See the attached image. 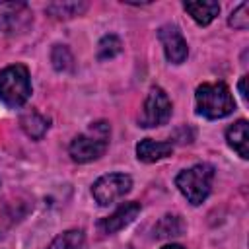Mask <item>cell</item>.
I'll return each mask as SVG.
<instances>
[{"label": "cell", "instance_id": "obj_1", "mask_svg": "<svg viewBox=\"0 0 249 249\" xmlns=\"http://www.w3.org/2000/svg\"><path fill=\"white\" fill-rule=\"evenodd\" d=\"M109 138H111V126L107 121H95L89 124V128L82 134H78L70 146V158L78 163H88L93 161L97 158H101L109 146Z\"/></svg>", "mask_w": 249, "mask_h": 249}, {"label": "cell", "instance_id": "obj_2", "mask_svg": "<svg viewBox=\"0 0 249 249\" xmlns=\"http://www.w3.org/2000/svg\"><path fill=\"white\" fill-rule=\"evenodd\" d=\"M196 113L206 119H222L235 111V99L224 82L200 84L195 93Z\"/></svg>", "mask_w": 249, "mask_h": 249}, {"label": "cell", "instance_id": "obj_3", "mask_svg": "<svg viewBox=\"0 0 249 249\" xmlns=\"http://www.w3.org/2000/svg\"><path fill=\"white\" fill-rule=\"evenodd\" d=\"M212 181H214V167L210 163H196L189 169H183L175 177L177 189L193 206L202 204L206 200L212 189Z\"/></svg>", "mask_w": 249, "mask_h": 249}, {"label": "cell", "instance_id": "obj_4", "mask_svg": "<svg viewBox=\"0 0 249 249\" xmlns=\"http://www.w3.org/2000/svg\"><path fill=\"white\" fill-rule=\"evenodd\" d=\"M31 95L29 70L23 64H10L0 70V101L12 109L21 107Z\"/></svg>", "mask_w": 249, "mask_h": 249}, {"label": "cell", "instance_id": "obj_5", "mask_svg": "<svg viewBox=\"0 0 249 249\" xmlns=\"http://www.w3.org/2000/svg\"><path fill=\"white\" fill-rule=\"evenodd\" d=\"M171 109L173 107H171V101H169L167 93L160 86H154V88H150V91L146 95V101H144L142 115H140L138 123H140V126H146V128L161 126L169 121Z\"/></svg>", "mask_w": 249, "mask_h": 249}, {"label": "cell", "instance_id": "obj_6", "mask_svg": "<svg viewBox=\"0 0 249 249\" xmlns=\"http://www.w3.org/2000/svg\"><path fill=\"white\" fill-rule=\"evenodd\" d=\"M130 187H132L130 175H126V173H107V175L99 177L93 183L91 195H93V198L99 206H109L117 198L124 196L130 191Z\"/></svg>", "mask_w": 249, "mask_h": 249}, {"label": "cell", "instance_id": "obj_7", "mask_svg": "<svg viewBox=\"0 0 249 249\" xmlns=\"http://www.w3.org/2000/svg\"><path fill=\"white\" fill-rule=\"evenodd\" d=\"M31 19L33 12L25 2H0V33H19Z\"/></svg>", "mask_w": 249, "mask_h": 249}, {"label": "cell", "instance_id": "obj_8", "mask_svg": "<svg viewBox=\"0 0 249 249\" xmlns=\"http://www.w3.org/2000/svg\"><path fill=\"white\" fill-rule=\"evenodd\" d=\"M158 37L163 45V53L169 62H173V64L185 62V58L189 54V47H187V41L177 25H171V23L161 25L158 29Z\"/></svg>", "mask_w": 249, "mask_h": 249}, {"label": "cell", "instance_id": "obj_9", "mask_svg": "<svg viewBox=\"0 0 249 249\" xmlns=\"http://www.w3.org/2000/svg\"><path fill=\"white\" fill-rule=\"evenodd\" d=\"M140 208H142L140 202H124V204H121L111 216L99 220L97 228H99L103 233H117V231H121L123 228H126V226L138 216Z\"/></svg>", "mask_w": 249, "mask_h": 249}, {"label": "cell", "instance_id": "obj_10", "mask_svg": "<svg viewBox=\"0 0 249 249\" xmlns=\"http://www.w3.org/2000/svg\"><path fill=\"white\" fill-rule=\"evenodd\" d=\"M171 152H173V144L171 142H156L152 138H144V140H140L136 144V156L144 163L160 161V160L171 156Z\"/></svg>", "mask_w": 249, "mask_h": 249}, {"label": "cell", "instance_id": "obj_11", "mask_svg": "<svg viewBox=\"0 0 249 249\" xmlns=\"http://www.w3.org/2000/svg\"><path fill=\"white\" fill-rule=\"evenodd\" d=\"M226 140L230 144V148H233L237 152L239 158L247 160L249 158V134H247V121L239 119L237 123H233L228 130H226Z\"/></svg>", "mask_w": 249, "mask_h": 249}, {"label": "cell", "instance_id": "obj_12", "mask_svg": "<svg viewBox=\"0 0 249 249\" xmlns=\"http://www.w3.org/2000/svg\"><path fill=\"white\" fill-rule=\"evenodd\" d=\"M19 124L27 136H31L33 140H41L45 136V132L49 130L51 121L37 111H27L19 117Z\"/></svg>", "mask_w": 249, "mask_h": 249}, {"label": "cell", "instance_id": "obj_13", "mask_svg": "<svg viewBox=\"0 0 249 249\" xmlns=\"http://www.w3.org/2000/svg\"><path fill=\"white\" fill-rule=\"evenodd\" d=\"M183 8L198 25H208L220 14L218 2H183Z\"/></svg>", "mask_w": 249, "mask_h": 249}, {"label": "cell", "instance_id": "obj_14", "mask_svg": "<svg viewBox=\"0 0 249 249\" xmlns=\"http://www.w3.org/2000/svg\"><path fill=\"white\" fill-rule=\"evenodd\" d=\"M88 10V2H53L47 6V14L56 19H70L82 16Z\"/></svg>", "mask_w": 249, "mask_h": 249}, {"label": "cell", "instance_id": "obj_15", "mask_svg": "<svg viewBox=\"0 0 249 249\" xmlns=\"http://www.w3.org/2000/svg\"><path fill=\"white\" fill-rule=\"evenodd\" d=\"M185 230V224L179 216H173V214H167L163 216L156 226H154V235L158 239H165V237H177L181 235Z\"/></svg>", "mask_w": 249, "mask_h": 249}, {"label": "cell", "instance_id": "obj_16", "mask_svg": "<svg viewBox=\"0 0 249 249\" xmlns=\"http://www.w3.org/2000/svg\"><path fill=\"white\" fill-rule=\"evenodd\" d=\"M84 245V231L82 230H68L56 235L47 249H82Z\"/></svg>", "mask_w": 249, "mask_h": 249}, {"label": "cell", "instance_id": "obj_17", "mask_svg": "<svg viewBox=\"0 0 249 249\" xmlns=\"http://www.w3.org/2000/svg\"><path fill=\"white\" fill-rule=\"evenodd\" d=\"M51 62H53L54 70H58V72H68V70L74 68V56H72L70 49L64 47V45H54L53 47Z\"/></svg>", "mask_w": 249, "mask_h": 249}, {"label": "cell", "instance_id": "obj_18", "mask_svg": "<svg viewBox=\"0 0 249 249\" xmlns=\"http://www.w3.org/2000/svg\"><path fill=\"white\" fill-rule=\"evenodd\" d=\"M123 51V43L117 35H105L99 45H97V58L99 60H109L113 56H117Z\"/></svg>", "mask_w": 249, "mask_h": 249}, {"label": "cell", "instance_id": "obj_19", "mask_svg": "<svg viewBox=\"0 0 249 249\" xmlns=\"http://www.w3.org/2000/svg\"><path fill=\"white\" fill-rule=\"evenodd\" d=\"M249 4L247 2H241L230 16V25L233 29H247L249 27Z\"/></svg>", "mask_w": 249, "mask_h": 249}, {"label": "cell", "instance_id": "obj_20", "mask_svg": "<svg viewBox=\"0 0 249 249\" xmlns=\"http://www.w3.org/2000/svg\"><path fill=\"white\" fill-rule=\"evenodd\" d=\"M245 82H247V76H243V78L239 80V93H241L243 101H247V89H245Z\"/></svg>", "mask_w": 249, "mask_h": 249}, {"label": "cell", "instance_id": "obj_21", "mask_svg": "<svg viewBox=\"0 0 249 249\" xmlns=\"http://www.w3.org/2000/svg\"><path fill=\"white\" fill-rule=\"evenodd\" d=\"M161 249H185V247H181V245H177V243H169V245H163Z\"/></svg>", "mask_w": 249, "mask_h": 249}]
</instances>
